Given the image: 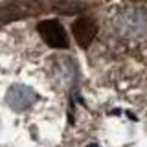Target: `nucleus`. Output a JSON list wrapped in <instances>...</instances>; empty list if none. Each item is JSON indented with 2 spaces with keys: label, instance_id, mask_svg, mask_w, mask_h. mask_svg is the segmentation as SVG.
<instances>
[{
  "label": "nucleus",
  "instance_id": "1",
  "mask_svg": "<svg viewBox=\"0 0 147 147\" xmlns=\"http://www.w3.org/2000/svg\"><path fill=\"white\" fill-rule=\"evenodd\" d=\"M39 35L44 39V42L52 48H66L68 46V37L64 28L55 20H44L40 22L39 28H37Z\"/></svg>",
  "mask_w": 147,
  "mask_h": 147
},
{
  "label": "nucleus",
  "instance_id": "2",
  "mask_svg": "<svg viewBox=\"0 0 147 147\" xmlns=\"http://www.w3.org/2000/svg\"><path fill=\"white\" fill-rule=\"evenodd\" d=\"M39 6V2H7L0 6V24H6L11 20L24 18L31 13H39V9H33Z\"/></svg>",
  "mask_w": 147,
  "mask_h": 147
},
{
  "label": "nucleus",
  "instance_id": "3",
  "mask_svg": "<svg viewBox=\"0 0 147 147\" xmlns=\"http://www.w3.org/2000/svg\"><path fill=\"white\" fill-rule=\"evenodd\" d=\"M72 30H74V37H76L77 44H79L81 48H86V46L92 42L94 35H96V24L88 17H79L74 22Z\"/></svg>",
  "mask_w": 147,
  "mask_h": 147
},
{
  "label": "nucleus",
  "instance_id": "4",
  "mask_svg": "<svg viewBox=\"0 0 147 147\" xmlns=\"http://www.w3.org/2000/svg\"><path fill=\"white\" fill-rule=\"evenodd\" d=\"M50 7L52 11L63 13V15H72V13L81 11V2H76V0H52L50 2Z\"/></svg>",
  "mask_w": 147,
  "mask_h": 147
}]
</instances>
